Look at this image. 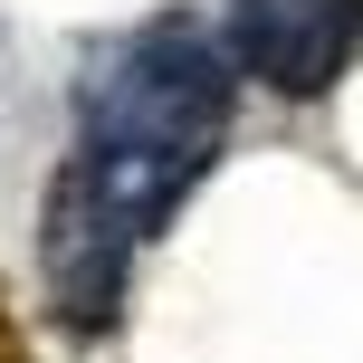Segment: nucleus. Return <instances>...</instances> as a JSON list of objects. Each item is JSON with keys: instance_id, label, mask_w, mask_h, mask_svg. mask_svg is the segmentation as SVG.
Wrapping results in <instances>:
<instances>
[{"instance_id": "obj_1", "label": "nucleus", "mask_w": 363, "mask_h": 363, "mask_svg": "<svg viewBox=\"0 0 363 363\" xmlns=\"http://www.w3.org/2000/svg\"><path fill=\"white\" fill-rule=\"evenodd\" d=\"M230 134V57L191 19H153V29L115 38L86 67L77 96V182L125 239H153L163 211L201 182V163Z\"/></svg>"}, {"instance_id": "obj_2", "label": "nucleus", "mask_w": 363, "mask_h": 363, "mask_svg": "<svg viewBox=\"0 0 363 363\" xmlns=\"http://www.w3.org/2000/svg\"><path fill=\"white\" fill-rule=\"evenodd\" d=\"M354 38H363V0H239L230 10L239 67H249L258 86H277V96L335 86L345 57H354Z\"/></svg>"}, {"instance_id": "obj_3", "label": "nucleus", "mask_w": 363, "mask_h": 363, "mask_svg": "<svg viewBox=\"0 0 363 363\" xmlns=\"http://www.w3.org/2000/svg\"><path fill=\"white\" fill-rule=\"evenodd\" d=\"M134 249H144V239L115 230V220L86 201V182H77V172H57L38 268H48V296H57L67 325H106V315H115V296H125V258H134Z\"/></svg>"}, {"instance_id": "obj_4", "label": "nucleus", "mask_w": 363, "mask_h": 363, "mask_svg": "<svg viewBox=\"0 0 363 363\" xmlns=\"http://www.w3.org/2000/svg\"><path fill=\"white\" fill-rule=\"evenodd\" d=\"M0 363H29V354H19V325H10V306H0Z\"/></svg>"}]
</instances>
